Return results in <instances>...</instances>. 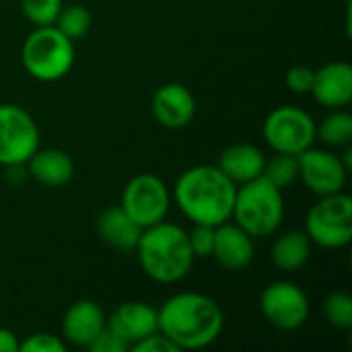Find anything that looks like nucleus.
<instances>
[{
  "label": "nucleus",
  "mask_w": 352,
  "mask_h": 352,
  "mask_svg": "<svg viewBox=\"0 0 352 352\" xmlns=\"http://www.w3.org/2000/svg\"><path fill=\"white\" fill-rule=\"evenodd\" d=\"M91 352H128L130 351V346L116 334V332H111L109 328H107V324H105V328L93 338V342L87 346Z\"/></svg>",
  "instance_id": "c85d7f7f"
},
{
  "label": "nucleus",
  "mask_w": 352,
  "mask_h": 352,
  "mask_svg": "<svg viewBox=\"0 0 352 352\" xmlns=\"http://www.w3.org/2000/svg\"><path fill=\"white\" fill-rule=\"evenodd\" d=\"M188 241L194 258H212L214 250V227L210 225H192L188 231Z\"/></svg>",
  "instance_id": "a878e982"
},
{
  "label": "nucleus",
  "mask_w": 352,
  "mask_h": 352,
  "mask_svg": "<svg viewBox=\"0 0 352 352\" xmlns=\"http://www.w3.org/2000/svg\"><path fill=\"white\" fill-rule=\"evenodd\" d=\"M262 136L272 153L301 155L316 142V120L303 107L280 105L266 116Z\"/></svg>",
  "instance_id": "0eeeda50"
},
{
  "label": "nucleus",
  "mask_w": 352,
  "mask_h": 352,
  "mask_svg": "<svg viewBox=\"0 0 352 352\" xmlns=\"http://www.w3.org/2000/svg\"><path fill=\"white\" fill-rule=\"evenodd\" d=\"M95 229L99 239L118 252H134L142 233V229L128 217V212L120 204L101 210Z\"/></svg>",
  "instance_id": "6ab92c4d"
},
{
  "label": "nucleus",
  "mask_w": 352,
  "mask_h": 352,
  "mask_svg": "<svg viewBox=\"0 0 352 352\" xmlns=\"http://www.w3.org/2000/svg\"><path fill=\"white\" fill-rule=\"evenodd\" d=\"M93 25V16L91 12L82 6V4H70V6H62L54 27L66 35L70 41H78L82 39Z\"/></svg>",
  "instance_id": "5701e85b"
},
{
  "label": "nucleus",
  "mask_w": 352,
  "mask_h": 352,
  "mask_svg": "<svg viewBox=\"0 0 352 352\" xmlns=\"http://www.w3.org/2000/svg\"><path fill=\"white\" fill-rule=\"evenodd\" d=\"M19 346H21L19 336L12 330L0 326V352H19Z\"/></svg>",
  "instance_id": "7c9ffc66"
},
{
  "label": "nucleus",
  "mask_w": 352,
  "mask_h": 352,
  "mask_svg": "<svg viewBox=\"0 0 352 352\" xmlns=\"http://www.w3.org/2000/svg\"><path fill=\"white\" fill-rule=\"evenodd\" d=\"M254 241L256 239L250 233H245L239 225H235L233 221L221 223L214 227L212 258L225 270H231V272L245 270L256 256V243Z\"/></svg>",
  "instance_id": "2eb2a0df"
},
{
  "label": "nucleus",
  "mask_w": 352,
  "mask_h": 352,
  "mask_svg": "<svg viewBox=\"0 0 352 352\" xmlns=\"http://www.w3.org/2000/svg\"><path fill=\"white\" fill-rule=\"evenodd\" d=\"M262 175L280 188L283 192L291 188L299 179V161L297 155H287V153H274L272 157H266L264 171Z\"/></svg>",
  "instance_id": "4be33fe9"
},
{
  "label": "nucleus",
  "mask_w": 352,
  "mask_h": 352,
  "mask_svg": "<svg viewBox=\"0 0 352 352\" xmlns=\"http://www.w3.org/2000/svg\"><path fill=\"white\" fill-rule=\"evenodd\" d=\"M311 248H314V243L305 231H297V229L285 231L272 241L270 260H272L274 268H278L280 272L293 274L309 262Z\"/></svg>",
  "instance_id": "aec40b11"
},
{
  "label": "nucleus",
  "mask_w": 352,
  "mask_h": 352,
  "mask_svg": "<svg viewBox=\"0 0 352 352\" xmlns=\"http://www.w3.org/2000/svg\"><path fill=\"white\" fill-rule=\"evenodd\" d=\"M297 161H299V179L314 196L324 198L344 192L349 169L342 165L340 155L328 148L309 146L307 151L297 155Z\"/></svg>",
  "instance_id": "9b49d317"
},
{
  "label": "nucleus",
  "mask_w": 352,
  "mask_h": 352,
  "mask_svg": "<svg viewBox=\"0 0 352 352\" xmlns=\"http://www.w3.org/2000/svg\"><path fill=\"white\" fill-rule=\"evenodd\" d=\"M107 328L132 349L138 340L159 332L157 307L144 301H126L107 316Z\"/></svg>",
  "instance_id": "ddd939ff"
},
{
  "label": "nucleus",
  "mask_w": 352,
  "mask_h": 352,
  "mask_svg": "<svg viewBox=\"0 0 352 352\" xmlns=\"http://www.w3.org/2000/svg\"><path fill=\"white\" fill-rule=\"evenodd\" d=\"M151 111L163 128L182 130L196 116V99L186 85L165 82L153 93Z\"/></svg>",
  "instance_id": "f8f14e48"
},
{
  "label": "nucleus",
  "mask_w": 352,
  "mask_h": 352,
  "mask_svg": "<svg viewBox=\"0 0 352 352\" xmlns=\"http://www.w3.org/2000/svg\"><path fill=\"white\" fill-rule=\"evenodd\" d=\"M305 233L314 245L342 250L352 241V198L344 192L318 198L305 217Z\"/></svg>",
  "instance_id": "423d86ee"
},
{
  "label": "nucleus",
  "mask_w": 352,
  "mask_h": 352,
  "mask_svg": "<svg viewBox=\"0 0 352 352\" xmlns=\"http://www.w3.org/2000/svg\"><path fill=\"white\" fill-rule=\"evenodd\" d=\"M316 138L334 148H344L352 142V116L342 109H332L320 124H316Z\"/></svg>",
  "instance_id": "412c9836"
},
{
  "label": "nucleus",
  "mask_w": 352,
  "mask_h": 352,
  "mask_svg": "<svg viewBox=\"0 0 352 352\" xmlns=\"http://www.w3.org/2000/svg\"><path fill=\"white\" fill-rule=\"evenodd\" d=\"M260 311L276 330L293 332L307 324L311 303L307 293L291 280H274L260 295Z\"/></svg>",
  "instance_id": "9d476101"
},
{
  "label": "nucleus",
  "mask_w": 352,
  "mask_h": 352,
  "mask_svg": "<svg viewBox=\"0 0 352 352\" xmlns=\"http://www.w3.org/2000/svg\"><path fill=\"white\" fill-rule=\"evenodd\" d=\"M237 186L217 165H194L182 171L171 190V200L192 225L231 221Z\"/></svg>",
  "instance_id": "f03ea898"
},
{
  "label": "nucleus",
  "mask_w": 352,
  "mask_h": 352,
  "mask_svg": "<svg viewBox=\"0 0 352 352\" xmlns=\"http://www.w3.org/2000/svg\"><path fill=\"white\" fill-rule=\"evenodd\" d=\"M159 332L177 351H202L214 344L225 330L223 307L208 295L182 291L157 307Z\"/></svg>",
  "instance_id": "f257e3e1"
},
{
  "label": "nucleus",
  "mask_w": 352,
  "mask_h": 352,
  "mask_svg": "<svg viewBox=\"0 0 352 352\" xmlns=\"http://www.w3.org/2000/svg\"><path fill=\"white\" fill-rule=\"evenodd\" d=\"M39 126L14 103H0V167L25 165L39 148Z\"/></svg>",
  "instance_id": "1a4fd4ad"
},
{
  "label": "nucleus",
  "mask_w": 352,
  "mask_h": 352,
  "mask_svg": "<svg viewBox=\"0 0 352 352\" xmlns=\"http://www.w3.org/2000/svg\"><path fill=\"white\" fill-rule=\"evenodd\" d=\"M266 153L252 142H235L221 151L217 167L235 184L241 186L262 175Z\"/></svg>",
  "instance_id": "f3484780"
},
{
  "label": "nucleus",
  "mask_w": 352,
  "mask_h": 352,
  "mask_svg": "<svg viewBox=\"0 0 352 352\" xmlns=\"http://www.w3.org/2000/svg\"><path fill=\"white\" fill-rule=\"evenodd\" d=\"M326 109H342L352 101V66L334 60L314 70V87L309 93Z\"/></svg>",
  "instance_id": "4468645a"
},
{
  "label": "nucleus",
  "mask_w": 352,
  "mask_h": 352,
  "mask_svg": "<svg viewBox=\"0 0 352 352\" xmlns=\"http://www.w3.org/2000/svg\"><path fill=\"white\" fill-rule=\"evenodd\" d=\"M31 179L45 188H62L74 175V161L60 148H37L25 163Z\"/></svg>",
  "instance_id": "a211bd4d"
},
{
  "label": "nucleus",
  "mask_w": 352,
  "mask_h": 352,
  "mask_svg": "<svg viewBox=\"0 0 352 352\" xmlns=\"http://www.w3.org/2000/svg\"><path fill=\"white\" fill-rule=\"evenodd\" d=\"M285 85L295 95H309L314 87V68L303 64L291 66L285 74Z\"/></svg>",
  "instance_id": "cd10ccee"
},
{
  "label": "nucleus",
  "mask_w": 352,
  "mask_h": 352,
  "mask_svg": "<svg viewBox=\"0 0 352 352\" xmlns=\"http://www.w3.org/2000/svg\"><path fill=\"white\" fill-rule=\"evenodd\" d=\"M107 316L103 307L91 299L74 301L62 318V338L66 344L87 349L93 338L105 328Z\"/></svg>",
  "instance_id": "dca6fc26"
},
{
  "label": "nucleus",
  "mask_w": 352,
  "mask_h": 352,
  "mask_svg": "<svg viewBox=\"0 0 352 352\" xmlns=\"http://www.w3.org/2000/svg\"><path fill=\"white\" fill-rule=\"evenodd\" d=\"M74 41L62 35L54 25L35 27L23 41V68L41 82H56L68 76L74 66Z\"/></svg>",
  "instance_id": "39448f33"
},
{
  "label": "nucleus",
  "mask_w": 352,
  "mask_h": 352,
  "mask_svg": "<svg viewBox=\"0 0 352 352\" xmlns=\"http://www.w3.org/2000/svg\"><path fill=\"white\" fill-rule=\"evenodd\" d=\"M134 252L142 272L161 285L184 280L196 260L188 241V231L167 219L142 229Z\"/></svg>",
  "instance_id": "7ed1b4c3"
},
{
  "label": "nucleus",
  "mask_w": 352,
  "mask_h": 352,
  "mask_svg": "<svg viewBox=\"0 0 352 352\" xmlns=\"http://www.w3.org/2000/svg\"><path fill=\"white\" fill-rule=\"evenodd\" d=\"M324 316L336 330H352V297L346 291H334L324 299Z\"/></svg>",
  "instance_id": "b1692460"
},
{
  "label": "nucleus",
  "mask_w": 352,
  "mask_h": 352,
  "mask_svg": "<svg viewBox=\"0 0 352 352\" xmlns=\"http://www.w3.org/2000/svg\"><path fill=\"white\" fill-rule=\"evenodd\" d=\"M68 344L64 338L50 334V332H37L21 340L19 352H66Z\"/></svg>",
  "instance_id": "bb28decb"
},
{
  "label": "nucleus",
  "mask_w": 352,
  "mask_h": 352,
  "mask_svg": "<svg viewBox=\"0 0 352 352\" xmlns=\"http://www.w3.org/2000/svg\"><path fill=\"white\" fill-rule=\"evenodd\" d=\"M120 206L140 229H146L167 219L171 192L159 175L138 173L126 184Z\"/></svg>",
  "instance_id": "6e6552de"
},
{
  "label": "nucleus",
  "mask_w": 352,
  "mask_h": 352,
  "mask_svg": "<svg viewBox=\"0 0 352 352\" xmlns=\"http://www.w3.org/2000/svg\"><path fill=\"white\" fill-rule=\"evenodd\" d=\"M231 221L254 239L274 235L285 221L283 190L270 184L264 175L237 186Z\"/></svg>",
  "instance_id": "20e7f679"
},
{
  "label": "nucleus",
  "mask_w": 352,
  "mask_h": 352,
  "mask_svg": "<svg viewBox=\"0 0 352 352\" xmlns=\"http://www.w3.org/2000/svg\"><path fill=\"white\" fill-rule=\"evenodd\" d=\"M62 6V0H21V10L33 27L54 25Z\"/></svg>",
  "instance_id": "393cba45"
},
{
  "label": "nucleus",
  "mask_w": 352,
  "mask_h": 352,
  "mask_svg": "<svg viewBox=\"0 0 352 352\" xmlns=\"http://www.w3.org/2000/svg\"><path fill=\"white\" fill-rule=\"evenodd\" d=\"M132 352H179L177 351V346L171 342V340H167L161 332H155V334H151V336H146V338H142V340H138L136 344H132Z\"/></svg>",
  "instance_id": "c756f323"
}]
</instances>
